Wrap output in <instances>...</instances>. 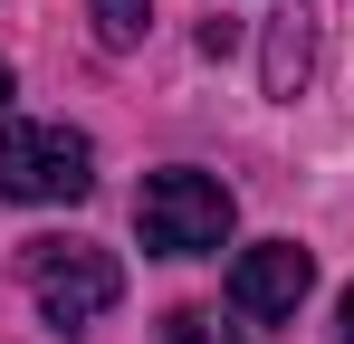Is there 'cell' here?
<instances>
[{
    "instance_id": "obj_1",
    "label": "cell",
    "mask_w": 354,
    "mask_h": 344,
    "mask_svg": "<svg viewBox=\"0 0 354 344\" xmlns=\"http://www.w3.org/2000/svg\"><path fill=\"white\" fill-rule=\"evenodd\" d=\"M230 220H239L230 182H211V172H192V163L153 172V182L134 191V229H144L153 258H211V249L230 239Z\"/></svg>"
},
{
    "instance_id": "obj_2",
    "label": "cell",
    "mask_w": 354,
    "mask_h": 344,
    "mask_svg": "<svg viewBox=\"0 0 354 344\" xmlns=\"http://www.w3.org/2000/svg\"><path fill=\"white\" fill-rule=\"evenodd\" d=\"M19 278H29L39 316H48L58 335L96 325V316L124 296V268L106 258V249H86V239H29V249H19Z\"/></svg>"
},
{
    "instance_id": "obj_3",
    "label": "cell",
    "mask_w": 354,
    "mask_h": 344,
    "mask_svg": "<svg viewBox=\"0 0 354 344\" xmlns=\"http://www.w3.org/2000/svg\"><path fill=\"white\" fill-rule=\"evenodd\" d=\"M86 182H96V144L77 134V124H0V201H86Z\"/></svg>"
},
{
    "instance_id": "obj_4",
    "label": "cell",
    "mask_w": 354,
    "mask_h": 344,
    "mask_svg": "<svg viewBox=\"0 0 354 344\" xmlns=\"http://www.w3.org/2000/svg\"><path fill=\"white\" fill-rule=\"evenodd\" d=\"M306 287H316V258L297 239H259V249H239V268H230V306L249 325H278V316L306 306Z\"/></svg>"
},
{
    "instance_id": "obj_5",
    "label": "cell",
    "mask_w": 354,
    "mask_h": 344,
    "mask_svg": "<svg viewBox=\"0 0 354 344\" xmlns=\"http://www.w3.org/2000/svg\"><path fill=\"white\" fill-rule=\"evenodd\" d=\"M306 77H316V10H306V0H278V10H268V48H259V86H268L278 106H297Z\"/></svg>"
},
{
    "instance_id": "obj_6",
    "label": "cell",
    "mask_w": 354,
    "mask_h": 344,
    "mask_svg": "<svg viewBox=\"0 0 354 344\" xmlns=\"http://www.w3.org/2000/svg\"><path fill=\"white\" fill-rule=\"evenodd\" d=\"M86 19H96V48H134L153 29V0H86Z\"/></svg>"
},
{
    "instance_id": "obj_7",
    "label": "cell",
    "mask_w": 354,
    "mask_h": 344,
    "mask_svg": "<svg viewBox=\"0 0 354 344\" xmlns=\"http://www.w3.org/2000/svg\"><path fill=\"white\" fill-rule=\"evenodd\" d=\"M163 344H249L239 325H221V316H201V306H182L173 325H163Z\"/></svg>"
},
{
    "instance_id": "obj_8",
    "label": "cell",
    "mask_w": 354,
    "mask_h": 344,
    "mask_svg": "<svg viewBox=\"0 0 354 344\" xmlns=\"http://www.w3.org/2000/svg\"><path fill=\"white\" fill-rule=\"evenodd\" d=\"M335 325H345V344H354V287H345V306H335Z\"/></svg>"
},
{
    "instance_id": "obj_9",
    "label": "cell",
    "mask_w": 354,
    "mask_h": 344,
    "mask_svg": "<svg viewBox=\"0 0 354 344\" xmlns=\"http://www.w3.org/2000/svg\"><path fill=\"white\" fill-rule=\"evenodd\" d=\"M0 106H10V57H0Z\"/></svg>"
}]
</instances>
